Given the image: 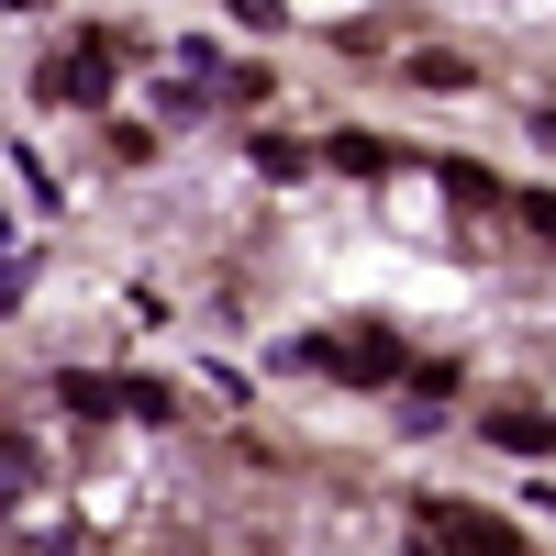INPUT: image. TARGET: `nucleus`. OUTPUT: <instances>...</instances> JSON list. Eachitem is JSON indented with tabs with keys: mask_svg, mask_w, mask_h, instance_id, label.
I'll list each match as a JSON object with an SVG mask.
<instances>
[{
	"mask_svg": "<svg viewBox=\"0 0 556 556\" xmlns=\"http://www.w3.org/2000/svg\"><path fill=\"white\" fill-rule=\"evenodd\" d=\"M278 367H323V379H345V390H401L412 379V345L390 334V323H334V334L278 345Z\"/></svg>",
	"mask_w": 556,
	"mask_h": 556,
	"instance_id": "f257e3e1",
	"label": "nucleus"
},
{
	"mask_svg": "<svg viewBox=\"0 0 556 556\" xmlns=\"http://www.w3.org/2000/svg\"><path fill=\"white\" fill-rule=\"evenodd\" d=\"M123 56H134V34H67L56 56H45V101H67V112H101L112 101V78H123Z\"/></svg>",
	"mask_w": 556,
	"mask_h": 556,
	"instance_id": "f03ea898",
	"label": "nucleus"
},
{
	"mask_svg": "<svg viewBox=\"0 0 556 556\" xmlns=\"http://www.w3.org/2000/svg\"><path fill=\"white\" fill-rule=\"evenodd\" d=\"M412 523H424V556H534L523 523L479 513V501H412Z\"/></svg>",
	"mask_w": 556,
	"mask_h": 556,
	"instance_id": "7ed1b4c3",
	"label": "nucleus"
},
{
	"mask_svg": "<svg viewBox=\"0 0 556 556\" xmlns=\"http://www.w3.org/2000/svg\"><path fill=\"white\" fill-rule=\"evenodd\" d=\"M479 445H501V456H556V412H545V401H490V412H479Z\"/></svg>",
	"mask_w": 556,
	"mask_h": 556,
	"instance_id": "20e7f679",
	"label": "nucleus"
},
{
	"mask_svg": "<svg viewBox=\"0 0 556 556\" xmlns=\"http://www.w3.org/2000/svg\"><path fill=\"white\" fill-rule=\"evenodd\" d=\"M56 401L78 412V424H112V412H123V379H89V367H67V379H56Z\"/></svg>",
	"mask_w": 556,
	"mask_h": 556,
	"instance_id": "39448f33",
	"label": "nucleus"
},
{
	"mask_svg": "<svg viewBox=\"0 0 556 556\" xmlns=\"http://www.w3.org/2000/svg\"><path fill=\"white\" fill-rule=\"evenodd\" d=\"M323 167H345V178H379V167H390V146H379V134H323Z\"/></svg>",
	"mask_w": 556,
	"mask_h": 556,
	"instance_id": "423d86ee",
	"label": "nucleus"
},
{
	"mask_svg": "<svg viewBox=\"0 0 556 556\" xmlns=\"http://www.w3.org/2000/svg\"><path fill=\"white\" fill-rule=\"evenodd\" d=\"M34 479H45V456L0 434V513H12V501H34Z\"/></svg>",
	"mask_w": 556,
	"mask_h": 556,
	"instance_id": "0eeeda50",
	"label": "nucleus"
},
{
	"mask_svg": "<svg viewBox=\"0 0 556 556\" xmlns=\"http://www.w3.org/2000/svg\"><path fill=\"white\" fill-rule=\"evenodd\" d=\"M256 178H278V190H290V178H312V146H290V134H256Z\"/></svg>",
	"mask_w": 556,
	"mask_h": 556,
	"instance_id": "6e6552de",
	"label": "nucleus"
},
{
	"mask_svg": "<svg viewBox=\"0 0 556 556\" xmlns=\"http://www.w3.org/2000/svg\"><path fill=\"white\" fill-rule=\"evenodd\" d=\"M468 78H479L468 56H412V89H468Z\"/></svg>",
	"mask_w": 556,
	"mask_h": 556,
	"instance_id": "1a4fd4ad",
	"label": "nucleus"
},
{
	"mask_svg": "<svg viewBox=\"0 0 556 556\" xmlns=\"http://www.w3.org/2000/svg\"><path fill=\"white\" fill-rule=\"evenodd\" d=\"M123 412H146V424H178V401H167V379H123Z\"/></svg>",
	"mask_w": 556,
	"mask_h": 556,
	"instance_id": "9d476101",
	"label": "nucleus"
},
{
	"mask_svg": "<svg viewBox=\"0 0 556 556\" xmlns=\"http://www.w3.org/2000/svg\"><path fill=\"white\" fill-rule=\"evenodd\" d=\"M513 212H523V223H534V235H545V245H556V190H523V201H513Z\"/></svg>",
	"mask_w": 556,
	"mask_h": 556,
	"instance_id": "9b49d317",
	"label": "nucleus"
},
{
	"mask_svg": "<svg viewBox=\"0 0 556 556\" xmlns=\"http://www.w3.org/2000/svg\"><path fill=\"white\" fill-rule=\"evenodd\" d=\"M23 290H34V256H0V312H12Z\"/></svg>",
	"mask_w": 556,
	"mask_h": 556,
	"instance_id": "f8f14e48",
	"label": "nucleus"
},
{
	"mask_svg": "<svg viewBox=\"0 0 556 556\" xmlns=\"http://www.w3.org/2000/svg\"><path fill=\"white\" fill-rule=\"evenodd\" d=\"M534 146H556V112H534Z\"/></svg>",
	"mask_w": 556,
	"mask_h": 556,
	"instance_id": "ddd939ff",
	"label": "nucleus"
}]
</instances>
